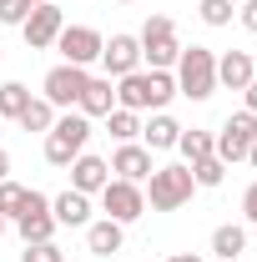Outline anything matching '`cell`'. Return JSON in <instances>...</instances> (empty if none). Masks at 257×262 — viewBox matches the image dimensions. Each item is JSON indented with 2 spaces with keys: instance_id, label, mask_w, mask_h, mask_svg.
Returning a JSON list of instances; mask_svg holds the SVG:
<instances>
[{
  "instance_id": "cell-21",
  "label": "cell",
  "mask_w": 257,
  "mask_h": 262,
  "mask_svg": "<svg viewBox=\"0 0 257 262\" xmlns=\"http://www.w3.org/2000/svg\"><path fill=\"white\" fill-rule=\"evenodd\" d=\"M177 151H182V162L192 166V162H202V157H217V136H212V131H202V126H182Z\"/></svg>"
},
{
  "instance_id": "cell-41",
  "label": "cell",
  "mask_w": 257,
  "mask_h": 262,
  "mask_svg": "<svg viewBox=\"0 0 257 262\" xmlns=\"http://www.w3.org/2000/svg\"><path fill=\"white\" fill-rule=\"evenodd\" d=\"M212 262H217V257H212Z\"/></svg>"
},
{
  "instance_id": "cell-30",
  "label": "cell",
  "mask_w": 257,
  "mask_h": 262,
  "mask_svg": "<svg viewBox=\"0 0 257 262\" xmlns=\"http://www.w3.org/2000/svg\"><path fill=\"white\" fill-rule=\"evenodd\" d=\"M242 222H247V227H257V182L242 192Z\"/></svg>"
},
{
  "instance_id": "cell-26",
  "label": "cell",
  "mask_w": 257,
  "mask_h": 262,
  "mask_svg": "<svg viewBox=\"0 0 257 262\" xmlns=\"http://www.w3.org/2000/svg\"><path fill=\"white\" fill-rule=\"evenodd\" d=\"M26 106H31V91H26L20 81H5V86H0V121H15Z\"/></svg>"
},
{
  "instance_id": "cell-22",
  "label": "cell",
  "mask_w": 257,
  "mask_h": 262,
  "mask_svg": "<svg viewBox=\"0 0 257 262\" xmlns=\"http://www.w3.org/2000/svg\"><path fill=\"white\" fill-rule=\"evenodd\" d=\"M56 116H61V111H56L46 96H31V106L15 116V126H20V131H35V136H46V131L56 126Z\"/></svg>"
},
{
  "instance_id": "cell-18",
  "label": "cell",
  "mask_w": 257,
  "mask_h": 262,
  "mask_svg": "<svg viewBox=\"0 0 257 262\" xmlns=\"http://www.w3.org/2000/svg\"><path fill=\"white\" fill-rule=\"evenodd\" d=\"M121 247H126V227L111 222V217H91V227H86V252H91V257H116Z\"/></svg>"
},
{
  "instance_id": "cell-2",
  "label": "cell",
  "mask_w": 257,
  "mask_h": 262,
  "mask_svg": "<svg viewBox=\"0 0 257 262\" xmlns=\"http://www.w3.org/2000/svg\"><path fill=\"white\" fill-rule=\"evenodd\" d=\"M141 192H146V212H182V207L197 196L192 166H187V162L152 166V177L141 182Z\"/></svg>"
},
{
  "instance_id": "cell-1",
  "label": "cell",
  "mask_w": 257,
  "mask_h": 262,
  "mask_svg": "<svg viewBox=\"0 0 257 262\" xmlns=\"http://www.w3.org/2000/svg\"><path fill=\"white\" fill-rule=\"evenodd\" d=\"M177 101V76L172 71H131L116 81V106L121 111H136V116H146V111H166Z\"/></svg>"
},
{
  "instance_id": "cell-19",
  "label": "cell",
  "mask_w": 257,
  "mask_h": 262,
  "mask_svg": "<svg viewBox=\"0 0 257 262\" xmlns=\"http://www.w3.org/2000/svg\"><path fill=\"white\" fill-rule=\"evenodd\" d=\"M247 252V222H222L212 232V257L217 262H237Z\"/></svg>"
},
{
  "instance_id": "cell-33",
  "label": "cell",
  "mask_w": 257,
  "mask_h": 262,
  "mask_svg": "<svg viewBox=\"0 0 257 262\" xmlns=\"http://www.w3.org/2000/svg\"><path fill=\"white\" fill-rule=\"evenodd\" d=\"M5 177H10V151L0 146V182H5Z\"/></svg>"
},
{
  "instance_id": "cell-36",
  "label": "cell",
  "mask_w": 257,
  "mask_h": 262,
  "mask_svg": "<svg viewBox=\"0 0 257 262\" xmlns=\"http://www.w3.org/2000/svg\"><path fill=\"white\" fill-rule=\"evenodd\" d=\"M5 227H10V222H5V217H0V237H5Z\"/></svg>"
},
{
  "instance_id": "cell-24",
  "label": "cell",
  "mask_w": 257,
  "mask_h": 262,
  "mask_svg": "<svg viewBox=\"0 0 257 262\" xmlns=\"http://www.w3.org/2000/svg\"><path fill=\"white\" fill-rule=\"evenodd\" d=\"M227 171H232V166L217 162V157H202V162H192V182H197V192H202V187H207V192H212V187H222Z\"/></svg>"
},
{
  "instance_id": "cell-7",
  "label": "cell",
  "mask_w": 257,
  "mask_h": 262,
  "mask_svg": "<svg viewBox=\"0 0 257 262\" xmlns=\"http://www.w3.org/2000/svg\"><path fill=\"white\" fill-rule=\"evenodd\" d=\"M86 81H91V71L86 66H51L46 71V81H40V96L51 101L56 111H76V101H81V91H86Z\"/></svg>"
},
{
  "instance_id": "cell-29",
  "label": "cell",
  "mask_w": 257,
  "mask_h": 262,
  "mask_svg": "<svg viewBox=\"0 0 257 262\" xmlns=\"http://www.w3.org/2000/svg\"><path fill=\"white\" fill-rule=\"evenodd\" d=\"M26 15H31V0H0V26H15L20 31Z\"/></svg>"
},
{
  "instance_id": "cell-9",
  "label": "cell",
  "mask_w": 257,
  "mask_h": 262,
  "mask_svg": "<svg viewBox=\"0 0 257 262\" xmlns=\"http://www.w3.org/2000/svg\"><path fill=\"white\" fill-rule=\"evenodd\" d=\"M101 46H106V35L96 31V26H66L61 35H56V51H61L66 66H91L101 61Z\"/></svg>"
},
{
  "instance_id": "cell-32",
  "label": "cell",
  "mask_w": 257,
  "mask_h": 262,
  "mask_svg": "<svg viewBox=\"0 0 257 262\" xmlns=\"http://www.w3.org/2000/svg\"><path fill=\"white\" fill-rule=\"evenodd\" d=\"M242 111H252V116H257V81L247 86V91H242Z\"/></svg>"
},
{
  "instance_id": "cell-28",
  "label": "cell",
  "mask_w": 257,
  "mask_h": 262,
  "mask_svg": "<svg viewBox=\"0 0 257 262\" xmlns=\"http://www.w3.org/2000/svg\"><path fill=\"white\" fill-rule=\"evenodd\" d=\"M20 262H66V252L56 247V242H26Z\"/></svg>"
},
{
  "instance_id": "cell-23",
  "label": "cell",
  "mask_w": 257,
  "mask_h": 262,
  "mask_svg": "<svg viewBox=\"0 0 257 262\" xmlns=\"http://www.w3.org/2000/svg\"><path fill=\"white\" fill-rule=\"evenodd\" d=\"M101 121H106V136H111L116 146H121V141H141V116H136V111H121V106H116V111L101 116Z\"/></svg>"
},
{
  "instance_id": "cell-38",
  "label": "cell",
  "mask_w": 257,
  "mask_h": 262,
  "mask_svg": "<svg viewBox=\"0 0 257 262\" xmlns=\"http://www.w3.org/2000/svg\"><path fill=\"white\" fill-rule=\"evenodd\" d=\"M116 5H136V0H116Z\"/></svg>"
},
{
  "instance_id": "cell-3",
  "label": "cell",
  "mask_w": 257,
  "mask_h": 262,
  "mask_svg": "<svg viewBox=\"0 0 257 262\" xmlns=\"http://www.w3.org/2000/svg\"><path fill=\"white\" fill-rule=\"evenodd\" d=\"M172 76H177V96L212 101L217 96V51H212V46H182Z\"/></svg>"
},
{
  "instance_id": "cell-8",
  "label": "cell",
  "mask_w": 257,
  "mask_h": 262,
  "mask_svg": "<svg viewBox=\"0 0 257 262\" xmlns=\"http://www.w3.org/2000/svg\"><path fill=\"white\" fill-rule=\"evenodd\" d=\"M212 136H217V162H227V166L247 162V146L257 141V116H252V111H232Z\"/></svg>"
},
{
  "instance_id": "cell-20",
  "label": "cell",
  "mask_w": 257,
  "mask_h": 262,
  "mask_svg": "<svg viewBox=\"0 0 257 262\" xmlns=\"http://www.w3.org/2000/svg\"><path fill=\"white\" fill-rule=\"evenodd\" d=\"M15 232H20V242H56V217H51V207H35V212H20L15 217Z\"/></svg>"
},
{
  "instance_id": "cell-10",
  "label": "cell",
  "mask_w": 257,
  "mask_h": 262,
  "mask_svg": "<svg viewBox=\"0 0 257 262\" xmlns=\"http://www.w3.org/2000/svg\"><path fill=\"white\" fill-rule=\"evenodd\" d=\"M61 31H66V10L56 5V0H51V5H31V15L20 20V35H26L31 51H51Z\"/></svg>"
},
{
  "instance_id": "cell-37",
  "label": "cell",
  "mask_w": 257,
  "mask_h": 262,
  "mask_svg": "<svg viewBox=\"0 0 257 262\" xmlns=\"http://www.w3.org/2000/svg\"><path fill=\"white\" fill-rule=\"evenodd\" d=\"M31 5H51V0H31Z\"/></svg>"
},
{
  "instance_id": "cell-12",
  "label": "cell",
  "mask_w": 257,
  "mask_h": 262,
  "mask_svg": "<svg viewBox=\"0 0 257 262\" xmlns=\"http://www.w3.org/2000/svg\"><path fill=\"white\" fill-rule=\"evenodd\" d=\"M106 162H111V177H121V182H136V187H141V182L152 177L157 157H152V151H146L141 141H121V146H116V151H111Z\"/></svg>"
},
{
  "instance_id": "cell-6",
  "label": "cell",
  "mask_w": 257,
  "mask_h": 262,
  "mask_svg": "<svg viewBox=\"0 0 257 262\" xmlns=\"http://www.w3.org/2000/svg\"><path fill=\"white\" fill-rule=\"evenodd\" d=\"M96 202H101V217H111V222H121V227H131L136 217H146V192H141L136 182H121V177H111L96 192Z\"/></svg>"
},
{
  "instance_id": "cell-4",
  "label": "cell",
  "mask_w": 257,
  "mask_h": 262,
  "mask_svg": "<svg viewBox=\"0 0 257 262\" xmlns=\"http://www.w3.org/2000/svg\"><path fill=\"white\" fill-rule=\"evenodd\" d=\"M91 116H81V111H61L56 116V126L46 131V141H40V157H46V166H71L86 146H91Z\"/></svg>"
},
{
  "instance_id": "cell-27",
  "label": "cell",
  "mask_w": 257,
  "mask_h": 262,
  "mask_svg": "<svg viewBox=\"0 0 257 262\" xmlns=\"http://www.w3.org/2000/svg\"><path fill=\"white\" fill-rule=\"evenodd\" d=\"M20 202H26V187H20L15 177H5V182H0V217L15 222V217H20Z\"/></svg>"
},
{
  "instance_id": "cell-14",
  "label": "cell",
  "mask_w": 257,
  "mask_h": 262,
  "mask_svg": "<svg viewBox=\"0 0 257 262\" xmlns=\"http://www.w3.org/2000/svg\"><path fill=\"white\" fill-rule=\"evenodd\" d=\"M66 171H71V192H86V196H96L101 187L111 182V162H106V157H96V151H81Z\"/></svg>"
},
{
  "instance_id": "cell-15",
  "label": "cell",
  "mask_w": 257,
  "mask_h": 262,
  "mask_svg": "<svg viewBox=\"0 0 257 262\" xmlns=\"http://www.w3.org/2000/svg\"><path fill=\"white\" fill-rule=\"evenodd\" d=\"M91 212H96V207H91V196L86 192H71V187H66V192H56L51 196V217H56V227H91Z\"/></svg>"
},
{
  "instance_id": "cell-34",
  "label": "cell",
  "mask_w": 257,
  "mask_h": 262,
  "mask_svg": "<svg viewBox=\"0 0 257 262\" xmlns=\"http://www.w3.org/2000/svg\"><path fill=\"white\" fill-rule=\"evenodd\" d=\"M166 262H202V257H197V252H172Z\"/></svg>"
},
{
  "instance_id": "cell-17",
  "label": "cell",
  "mask_w": 257,
  "mask_h": 262,
  "mask_svg": "<svg viewBox=\"0 0 257 262\" xmlns=\"http://www.w3.org/2000/svg\"><path fill=\"white\" fill-rule=\"evenodd\" d=\"M76 111L91 116V121L111 116V111H116V81H111V76H91L86 91H81V101H76Z\"/></svg>"
},
{
  "instance_id": "cell-25",
  "label": "cell",
  "mask_w": 257,
  "mask_h": 262,
  "mask_svg": "<svg viewBox=\"0 0 257 262\" xmlns=\"http://www.w3.org/2000/svg\"><path fill=\"white\" fill-rule=\"evenodd\" d=\"M197 15H202V26L222 31V26L237 20V5H232V0H197Z\"/></svg>"
},
{
  "instance_id": "cell-40",
  "label": "cell",
  "mask_w": 257,
  "mask_h": 262,
  "mask_svg": "<svg viewBox=\"0 0 257 262\" xmlns=\"http://www.w3.org/2000/svg\"><path fill=\"white\" fill-rule=\"evenodd\" d=\"M252 61H257V51H252Z\"/></svg>"
},
{
  "instance_id": "cell-5",
  "label": "cell",
  "mask_w": 257,
  "mask_h": 262,
  "mask_svg": "<svg viewBox=\"0 0 257 262\" xmlns=\"http://www.w3.org/2000/svg\"><path fill=\"white\" fill-rule=\"evenodd\" d=\"M141 66L146 71H172L177 56H182V35H177V20L172 15H146L141 26Z\"/></svg>"
},
{
  "instance_id": "cell-11",
  "label": "cell",
  "mask_w": 257,
  "mask_h": 262,
  "mask_svg": "<svg viewBox=\"0 0 257 262\" xmlns=\"http://www.w3.org/2000/svg\"><path fill=\"white\" fill-rule=\"evenodd\" d=\"M101 71L111 76V81H121L131 71H141V40L131 31H116L106 46H101Z\"/></svg>"
},
{
  "instance_id": "cell-16",
  "label": "cell",
  "mask_w": 257,
  "mask_h": 262,
  "mask_svg": "<svg viewBox=\"0 0 257 262\" xmlns=\"http://www.w3.org/2000/svg\"><path fill=\"white\" fill-rule=\"evenodd\" d=\"M177 136H182V121L172 116V111H152L146 121H141V146L157 157V151H177Z\"/></svg>"
},
{
  "instance_id": "cell-35",
  "label": "cell",
  "mask_w": 257,
  "mask_h": 262,
  "mask_svg": "<svg viewBox=\"0 0 257 262\" xmlns=\"http://www.w3.org/2000/svg\"><path fill=\"white\" fill-rule=\"evenodd\" d=\"M247 166H252V171H257V141H252V146H247Z\"/></svg>"
},
{
  "instance_id": "cell-13",
  "label": "cell",
  "mask_w": 257,
  "mask_h": 262,
  "mask_svg": "<svg viewBox=\"0 0 257 262\" xmlns=\"http://www.w3.org/2000/svg\"><path fill=\"white\" fill-rule=\"evenodd\" d=\"M257 81V61L252 51H217V86H227V91H247Z\"/></svg>"
},
{
  "instance_id": "cell-39",
  "label": "cell",
  "mask_w": 257,
  "mask_h": 262,
  "mask_svg": "<svg viewBox=\"0 0 257 262\" xmlns=\"http://www.w3.org/2000/svg\"><path fill=\"white\" fill-rule=\"evenodd\" d=\"M0 136H5V121H0Z\"/></svg>"
},
{
  "instance_id": "cell-31",
  "label": "cell",
  "mask_w": 257,
  "mask_h": 262,
  "mask_svg": "<svg viewBox=\"0 0 257 262\" xmlns=\"http://www.w3.org/2000/svg\"><path fill=\"white\" fill-rule=\"evenodd\" d=\"M237 20H242V31L257 35V0H242V5H237Z\"/></svg>"
}]
</instances>
